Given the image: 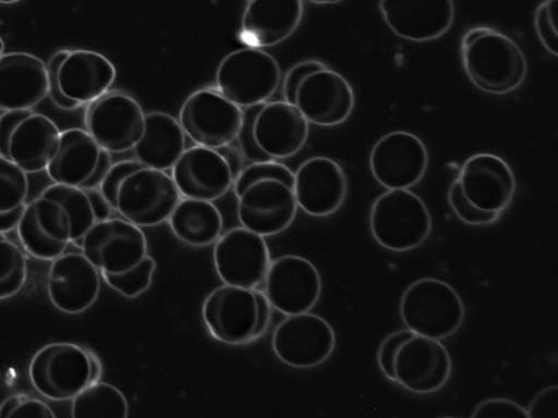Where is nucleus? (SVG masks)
<instances>
[{
  "mask_svg": "<svg viewBox=\"0 0 558 418\" xmlns=\"http://www.w3.org/2000/svg\"><path fill=\"white\" fill-rule=\"evenodd\" d=\"M280 81L277 59L252 47L229 53L216 73L217 89L242 109L265 104L277 93Z\"/></svg>",
  "mask_w": 558,
  "mask_h": 418,
  "instance_id": "obj_7",
  "label": "nucleus"
},
{
  "mask_svg": "<svg viewBox=\"0 0 558 418\" xmlns=\"http://www.w3.org/2000/svg\"><path fill=\"white\" fill-rule=\"evenodd\" d=\"M400 314L414 334L441 341L462 328L465 306L460 293L448 282L423 278L404 291Z\"/></svg>",
  "mask_w": 558,
  "mask_h": 418,
  "instance_id": "obj_5",
  "label": "nucleus"
},
{
  "mask_svg": "<svg viewBox=\"0 0 558 418\" xmlns=\"http://www.w3.org/2000/svg\"><path fill=\"white\" fill-rule=\"evenodd\" d=\"M214 261L226 285L254 290L266 279L270 254L265 237L241 226L218 238Z\"/></svg>",
  "mask_w": 558,
  "mask_h": 418,
  "instance_id": "obj_16",
  "label": "nucleus"
},
{
  "mask_svg": "<svg viewBox=\"0 0 558 418\" xmlns=\"http://www.w3.org/2000/svg\"><path fill=\"white\" fill-rule=\"evenodd\" d=\"M111 163L110 153L80 128L61 132L58 150L46 171L54 183L84 190L101 186Z\"/></svg>",
  "mask_w": 558,
  "mask_h": 418,
  "instance_id": "obj_13",
  "label": "nucleus"
},
{
  "mask_svg": "<svg viewBox=\"0 0 558 418\" xmlns=\"http://www.w3.org/2000/svg\"><path fill=\"white\" fill-rule=\"evenodd\" d=\"M0 418H56V414L45 402L17 393L0 405Z\"/></svg>",
  "mask_w": 558,
  "mask_h": 418,
  "instance_id": "obj_39",
  "label": "nucleus"
},
{
  "mask_svg": "<svg viewBox=\"0 0 558 418\" xmlns=\"http://www.w3.org/2000/svg\"><path fill=\"white\" fill-rule=\"evenodd\" d=\"M48 95L61 110L72 112L109 91L117 69L104 54L88 49H63L47 65Z\"/></svg>",
  "mask_w": 558,
  "mask_h": 418,
  "instance_id": "obj_3",
  "label": "nucleus"
},
{
  "mask_svg": "<svg viewBox=\"0 0 558 418\" xmlns=\"http://www.w3.org/2000/svg\"><path fill=\"white\" fill-rule=\"evenodd\" d=\"M246 113L244 112V120H243V126L239 134L238 139L240 143V150L244 157V159H247V161H251L253 163H259V162H268L272 161V159L267 156L259 147L256 145L254 137H253V120L257 113L258 107L256 108V112L252 113V108H246Z\"/></svg>",
  "mask_w": 558,
  "mask_h": 418,
  "instance_id": "obj_44",
  "label": "nucleus"
},
{
  "mask_svg": "<svg viewBox=\"0 0 558 418\" xmlns=\"http://www.w3.org/2000/svg\"><path fill=\"white\" fill-rule=\"evenodd\" d=\"M307 2L316 5H335L342 3L343 0H307Z\"/></svg>",
  "mask_w": 558,
  "mask_h": 418,
  "instance_id": "obj_50",
  "label": "nucleus"
},
{
  "mask_svg": "<svg viewBox=\"0 0 558 418\" xmlns=\"http://www.w3.org/2000/svg\"><path fill=\"white\" fill-rule=\"evenodd\" d=\"M293 192L298 207L312 217L337 213L349 194L342 167L328 157L307 159L294 174Z\"/></svg>",
  "mask_w": 558,
  "mask_h": 418,
  "instance_id": "obj_23",
  "label": "nucleus"
},
{
  "mask_svg": "<svg viewBox=\"0 0 558 418\" xmlns=\"http://www.w3.org/2000/svg\"><path fill=\"white\" fill-rule=\"evenodd\" d=\"M413 335L412 330L404 329L396 331V333H392L389 335L386 340H384L380 344L379 351H378V365L380 368V371L384 376H386L389 380L393 381L395 383V359L397 352H399L402 344L408 340L411 339Z\"/></svg>",
  "mask_w": 558,
  "mask_h": 418,
  "instance_id": "obj_41",
  "label": "nucleus"
},
{
  "mask_svg": "<svg viewBox=\"0 0 558 418\" xmlns=\"http://www.w3.org/2000/svg\"><path fill=\"white\" fill-rule=\"evenodd\" d=\"M97 356L76 343H49L29 364L34 389L49 401H72L101 376Z\"/></svg>",
  "mask_w": 558,
  "mask_h": 418,
  "instance_id": "obj_4",
  "label": "nucleus"
},
{
  "mask_svg": "<svg viewBox=\"0 0 558 418\" xmlns=\"http://www.w3.org/2000/svg\"><path fill=\"white\" fill-rule=\"evenodd\" d=\"M252 131L256 145L267 156L287 159L303 150L310 127L300 109L283 101L258 108Z\"/></svg>",
  "mask_w": 558,
  "mask_h": 418,
  "instance_id": "obj_28",
  "label": "nucleus"
},
{
  "mask_svg": "<svg viewBox=\"0 0 558 418\" xmlns=\"http://www.w3.org/2000/svg\"><path fill=\"white\" fill-rule=\"evenodd\" d=\"M172 180L182 198L214 202L233 186L226 159L215 149L195 145L172 167Z\"/></svg>",
  "mask_w": 558,
  "mask_h": 418,
  "instance_id": "obj_26",
  "label": "nucleus"
},
{
  "mask_svg": "<svg viewBox=\"0 0 558 418\" xmlns=\"http://www.w3.org/2000/svg\"><path fill=\"white\" fill-rule=\"evenodd\" d=\"M60 130L54 121L31 110H15L0 116V156L27 174L47 169L54 157Z\"/></svg>",
  "mask_w": 558,
  "mask_h": 418,
  "instance_id": "obj_8",
  "label": "nucleus"
},
{
  "mask_svg": "<svg viewBox=\"0 0 558 418\" xmlns=\"http://www.w3.org/2000/svg\"><path fill=\"white\" fill-rule=\"evenodd\" d=\"M71 411L73 418H128L130 405L118 388L96 381L72 399Z\"/></svg>",
  "mask_w": 558,
  "mask_h": 418,
  "instance_id": "obj_32",
  "label": "nucleus"
},
{
  "mask_svg": "<svg viewBox=\"0 0 558 418\" xmlns=\"http://www.w3.org/2000/svg\"><path fill=\"white\" fill-rule=\"evenodd\" d=\"M85 131L109 153L134 149L142 138L145 113L138 101L125 93L111 91L86 109Z\"/></svg>",
  "mask_w": 558,
  "mask_h": 418,
  "instance_id": "obj_10",
  "label": "nucleus"
},
{
  "mask_svg": "<svg viewBox=\"0 0 558 418\" xmlns=\"http://www.w3.org/2000/svg\"><path fill=\"white\" fill-rule=\"evenodd\" d=\"M155 272L156 261L151 256L146 255L138 265L125 273H101V275L110 288H113L123 297L134 299L151 287Z\"/></svg>",
  "mask_w": 558,
  "mask_h": 418,
  "instance_id": "obj_36",
  "label": "nucleus"
},
{
  "mask_svg": "<svg viewBox=\"0 0 558 418\" xmlns=\"http://www.w3.org/2000/svg\"><path fill=\"white\" fill-rule=\"evenodd\" d=\"M180 242L193 248H204L221 236L222 216L214 202L183 198L168 219Z\"/></svg>",
  "mask_w": 558,
  "mask_h": 418,
  "instance_id": "obj_31",
  "label": "nucleus"
},
{
  "mask_svg": "<svg viewBox=\"0 0 558 418\" xmlns=\"http://www.w3.org/2000/svg\"><path fill=\"white\" fill-rule=\"evenodd\" d=\"M265 281L269 304L287 316L312 311L320 298L318 269L302 256L284 255L270 262Z\"/></svg>",
  "mask_w": 558,
  "mask_h": 418,
  "instance_id": "obj_15",
  "label": "nucleus"
},
{
  "mask_svg": "<svg viewBox=\"0 0 558 418\" xmlns=\"http://www.w3.org/2000/svg\"><path fill=\"white\" fill-rule=\"evenodd\" d=\"M238 200L241 225L263 237L276 236L287 231L298 211L293 188L279 180L257 181Z\"/></svg>",
  "mask_w": 558,
  "mask_h": 418,
  "instance_id": "obj_18",
  "label": "nucleus"
},
{
  "mask_svg": "<svg viewBox=\"0 0 558 418\" xmlns=\"http://www.w3.org/2000/svg\"><path fill=\"white\" fill-rule=\"evenodd\" d=\"M271 347L284 365L308 370L330 358L337 347V335L320 316L308 312L292 315L276 328Z\"/></svg>",
  "mask_w": 558,
  "mask_h": 418,
  "instance_id": "obj_12",
  "label": "nucleus"
},
{
  "mask_svg": "<svg viewBox=\"0 0 558 418\" xmlns=\"http://www.w3.org/2000/svg\"><path fill=\"white\" fill-rule=\"evenodd\" d=\"M133 150L136 161L147 168L172 169L185 150V134L179 120L163 112L145 114L144 132Z\"/></svg>",
  "mask_w": 558,
  "mask_h": 418,
  "instance_id": "obj_30",
  "label": "nucleus"
},
{
  "mask_svg": "<svg viewBox=\"0 0 558 418\" xmlns=\"http://www.w3.org/2000/svg\"><path fill=\"white\" fill-rule=\"evenodd\" d=\"M101 290L98 269L83 253L56 258L49 268L47 293L58 310L80 315L95 304Z\"/></svg>",
  "mask_w": 558,
  "mask_h": 418,
  "instance_id": "obj_25",
  "label": "nucleus"
},
{
  "mask_svg": "<svg viewBox=\"0 0 558 418\" xmlns=\"http://www.w3.org/2000/svg\"><path fill=\"white\" fill-rule=\"evenodd\" d=\"M379 10L395 35L413 42L441 38L456 16L453 0H380Z\"/></svg>",
  "mask_w": 558,
  "mask_h": 418,
  "instance_id": "obj_22",
  "label": "nucleus"
},
{
  "mask_svg": "<svg viewBox=\"0 0 558 418\" xmlns=\"http://www.w3.org/2000/svg\"><path fill=\"white\" fill-rule=\"evenodd\" d=\"M41 195L58 201L66 209L71 220V243L78 247L85 233L97 223L88 194L77 187L54 183L47 187Z\"/></svg>",
  "mask_w": 558,
  "mask_h": 418,
  "instance_id": "obj_33",
  "label": "nucleus"
},
{
  "mask_svg": "<svg viewBox=\"0 0 558 418\" xmlns=\"http://www.w3.org/2000/svg\"><path fill=\"white\" fill-rule=\"evenodd\" d=\"M204 322L216 340L239 346L254 341L257 300L254 290L225 285L208 294L203 305Z\"/></svg>",
  "mask_w": 558,
  "mask_h": 418,
  "instance_id": "obj_19",
  "label": "nucleus"
},
{
  "mask_svg": "<svg viewBox=\"0 0 558 418\" xmlns=\"http://www.w3.org/2000/svg\"><path fill=\"white\" fill-rule=\"evenodd\" d=\"M451 374V355L439 340L415 334L397 352L395 383L416 395L441 390Z\"/></svg>",
  "mask_w": 558,
  "mask_h": 418,
  "instance_id": "obj_17",
  "label": "nucleus"
},
{
  "mask_svg": "<svg viewBox=\"0 0 558 418\" xmlns=\"http://www.w3.org/2000/svg\"><path fill=\"white\" fill-rule=\"evenodd\" d=\"M27 258L19 245L0 233V300L15 297L26 284Z\"/></svg>",
  "mask_w": 558,
  "mask_h": 418,
  "instance_id": "obj_34",
  "label": "nucleus"
},
{
  "mask_svg": "<svg viewBox=\"0 0 558 418\" xmlns=\"http://www.w3.org/2000/svg\"><path fill=\"white\" fill-rule=\"evenodd\" d=\"M327 64L319 60H305L295 64L283 79L282 95L284 102L295 106L298 88L308 75L313 72L327 69Z\"/></svg>",
  "mask_w": 558,
  "mask_h": 418,
  "instance_id": "obj_42",
  "label": "nucleus"
},
{
  "mask_svg": "<svg viewBox=\"0 0 558 418\" xmlns=\"http://www.w3.org/2000/svg\"><path fill=\"white\" fill-rule=\"evenodd\" d=\"M22 247L43 261H54L71 244V220L66 209L40 195L24 208L17 225Z\"/></svg>",
  "mask_w": 558,
  "mask_h": 418,
  "instance_id": "obj_21",
  "label": "nucleus"
},
{
  "mask_svg": "<svg viewBox=\"0 0 558 418\" xmlns=\"http://www.w3.org/2000/svg\"><path fill=\"white\" fill-rule=\"evenodd\" d=\"M535 28L543 47L558 57V0H545L538 7Z\"/></svg>",
  "mask_w": 558,
  "mask_h": 418,
  "instance_id": "obj_40",
  "label": "nucleus"
},
{
  "mask_svg": "<svg viewBox=\"0 0 558 418\" xmlns=\"http://www.w3.org/2000/svg\"><path fill=\"white\" fill-rule=\"evenodd\" d=\"M474 418H529L527 409L506 398H490L477 405Z\"/></svg>",
  "mask_w": 558,
  "mask_h": 418,
  "instance_id": "obj_43",
  "label": "nucleus"
},
{
  "mask_svg": "<svg viewBox=\"0 0 558 418\" xmlns=\"http://www.w3.org/2000/svg\"><path fill=\"white\" fill-rule=\"evenodd\" d=\"M78 247L83 255L106 274L128 272L147 255V241L142 228L121 218H109L85 233Z\"/></svg>",
  "mask_w": 558,
  "mask_h": 418,
  "instance_id": "obj_11",
  "label": "nucleus"
},
{
  "mask_svg": "<svg viewBox=\"0 0 558 418\" xmlns=\"http://www.w3.org/2000/svg\"><path fill=\"white\" fill-rule=\"evenodd\" d=\"M369 229L381 248L407 253L428 239L433 221L427 205L418 195L409 189H390L372 206Z\"/></svg>",
  "mask_w": 558,
  "mask_h": 418,
  "instance_id": "obj_6",
  "label": "nucleus"
},
{
  "mask_svg": "<svg viewBox=\"0 0 558 418\" xmlns=\"http://www.w3.org/2000/svg\"><path fill=\"white\" fill-rule=\"evenodd\" d=\"M29 179L26 171L0 156V214L16 211L26 206Z\"/></svg>",
  "mask_w": 558,
  "mask_h": 418,
  "instance_id": "obj_35",
  "label": "nucleus"
},
{
  "mask_svg": "<svg viewBox=\"0 0 558 418\" xmlns=\"http://www.w3.org/2000/svg\"><path fill=\"white\" fill-rule=\"evenodd\" d=\"M295 107L312 124L333 127L344 124L353 113L352 85L339 72L319 70L308 75L298 88Z\"/></svg>",
  "mask_w": 558,
  "mask_h": 418,
  "instance_id": "obj_20",
  "label": "nucleus"
},
{
  "mask_svg": "<svg viewBox=\"0 0 558 418\" xmlns=\"http://www.w3.org/2000/svg\"><path fill=\"white\" fill-rule=\"evenodd\" d=\"M85 192L89 196L96 216V220L104 221L111 218V214H113L114 209L111 208V206L105 199V196L101 194V192H99V189H89Z\"/></svg>",
  "mask_w": 558,
  "mask_h": 418,
  "instance_id": "obj_48",
  "label": "nucleus"
},
{
  "mask_svg": "<svg viewBox=\"0 0 558 418\" xmlns=\"http://www.w3.org/2000/svg\"><path fill=\"white\" fill-rule=\"evenodd\" d=\"M429 164L427 147L417 135L393 131L380 138L369 155L372 175L384 188L411 189L424 180Z\"/></svg>",
  "mask_w": 558,
  "mask_h": 418,
  "instance_id": "obj_14",
  "label": "nucleus"
},
{
  "mask_svg": "<svg viewBox=\"0 0 558 418\" xmlns=\"http://www.w3.org/2000/svg\"><path fill=\"white\" fill-rule=\"evenodd\" d=\"M557 402V385L542 390L530 404V408L527 409L529 418H556Z\"/></svg>",
  "mask_w": 558,
  "mask_h": 418,
  "instance_id": "obj_45",
  "label": "nucleus"
},
{
  "mask_svg": "<svg viewBox=\"0 0 558 418\" xmlns=\"http://www.w3.org/2000/svg\"><path fill=\"white\" fill-rule=\"evenodd\" d=\"M22 2V0H0V4L11 5Z\"/></svg>",
  "mask_w": 558,
  "mask_h": 418,
  "instance_id": "obj_52",
  "label": "nucleus"
},
{
  "mask_svg": "<svg viewBox=\"0 0 558 418\" xmlns=\"http://www.w3.org/2000/svg\"><path fill=\"white\" fill-rule=\"evenodd\" d=\"M448 199L454 214L471 226L490 225L501 217V213L483 211L471 204L463 194L460 180L452 183Z\"/></svg>",
  "mask_w": 558,
  "mask_h": 418,
  "instance_id": "obj_38",
  "label": "nucleus"
},
{
  "mask_svg": "<svg viewBox=\"0 0 558 418\" xmlns=\"http://www.w3.org/2000/svg\"><path fill=\"white\" fill-rule=\"evenodd\" d=\"M4 52H5V44H4L2 36H0V58H2L5 54Z\"/></svg>",
  "mask_w": 558,
  "mask_h": 418,
  "instance_id": "obj_51",
  "label": "nucleus"
},
{
  "mask_svg": "<svg viewBox=\"0 0 558 418\" xmlns=\"http://www.w3.org/2000/svg\"><path fill=\"white\" fill-rule=\"evenodd\" d=\"M217 151L226 159L228 163L233 181L239 177L243 170L244 157L240 150V147L234 146L233 143L219 147Z\"/></svg>",
  "mask_w": 558,
  "mask_h": 418,
  "instance_id": "obj_47",
  "label": "nucleus"
},
{
  "mask_svg": "<svg viewBox=\"0 0 558 418\" xmlns=\"http://www.w3.org/2000/svg\"><path fill=\"white\" fill-rule=\"evenodd\" d=\"M303 0H247L239 39L246 47L278 46L300 28Z\"/></svg>",
  "mask_w": 558,
  "mask_h": 418,
  "instance_id": "obj_27",
  "label": "nucleus"
},
{
  "mask_svg": "<svg viewBox=\"0 0 558 418\" xmlns=\"http://www.w3.org/2000/svg\"><path fill=\"white\" fill-rule=\"evenodd\" d=\"M48 95V70L39 57L12 52L0 58V112L31 110Z\"/></svg>",
  "mask_w": 558,
  "mask_h": 418,
  "instance_id": "obj_29",
  "label": "nucleus"
},
{
  "mask_svg": "<svg viewBox=\"0 0 558 418\" xmlns=\"http://www.w3.org/2000/svg\"><path fill=\"white\" fill-rule=\"evenodd\" d=\"M257 300V323L254 334V340L262 337L270 323V309L266 294L262 291L254 288Z\"/></svg>",
  "mask_w": 558,
  "mask_h": 418,
  "instance_id": "obj_46",
  "label": "nucleus"
},
{
  "mask_svg": "<svg viewBox=\"0 0 558 418\" xmlns=\"http://www.w3.org/2000/svg\"><path fill=\"white\" fill-rule=\"evenodd\" d=\"M462 59L466 76L483 93L511 94L527 76L523 49L510 36L486 26L464 34Z\"/></svg>",
  "mask_w": 558,
  "mask_h": 418,
  "instance_id": "obj_2",
  "label": "nucleus"
},
{
  "mask_svg": "<svg viewBox=\"0 0 558 418\" xmlns=\"http://www.w3.org/2000/svg\"><path fill=\"white\" fill-rule=\"evenodd\" d=\"M99 192L123 219L140 228L166 223L181 194L166 171L123 161L111 165Z\"/></svg>",
  "mask_w": 558,
  "mask_h": 418,
  "instance_id": "obj_1",
  "label": "nucleus"
},
{
  "mask_svg": "<svg viewBox=\"0 0 558 418\" xmlns=\"http://www.w3.org/2000/svg\"><path fill=\"white\" fill-rule=\"evenodd\" d=\"M24 208H26V206L16 209L14 212L0 214V233H8L17 229Z\"/></svg>",
  "mask_w": 558,
  "mask_h": 418,
  "instance_id": "obj_49",
  "label": "nucleus"
},
{
  "mask_svg": "<svg viewBox=\"0 0 558 418\" xmlns=\"http://www.w3.org/2000/svg\"><path fill=\"white\" fill-rule=\"evenodd\" d=\"M244 112L222 95L217 86L194 91L181 107L179 122L196 145L219 149L238 139Z\"/></svg>",
  "mask_w": 558,
  "mask_h": 418,
  "instance_id": "obj_9",
  "label": "nucleus"
},
{
  "mask_svg": "<svg viewBox=\"0 0 558 418\" xmlns=\"http://www.w3.org/2000/svg\"><path fill=\"white\" fill-rule=\"evenodd\" d=\"M268 179L279 180L287 183L291 188L294 186V174L287 165L275 161L259 162L243 169L239 177L234 180V195L239 198L253 183Z\"/></svg>",
  "mask_w": 558,
  "mask_h": 418,
  "instance_id": "obj_37",
  "label": "nucleus"
},
{
  "mask_svg": "<svg viewBox=\"0 0 558 418\" xmlns=\"http://www.w3.org/2000/svg\"><path fill=\"white\" fill-rule=\"evenodd\" d=\"M458 180L465 198L487 212L502 213L512 204L517 192L511 167L492 153L468 158Z\"/></svg>",
  "mask_w": 558,
  "mask_h": 418,
  "instance_id": "obj_24",
  "label": "nucleus"
}]
</instances>
